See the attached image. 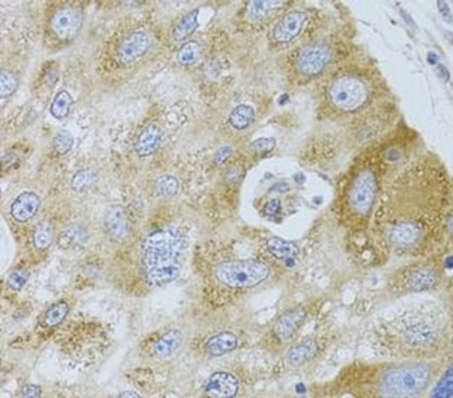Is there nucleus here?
Instances as JSON below:
<instances>
[{"label": "nucleus", "instance_id": "4", "mask_svg": "<svg viewBox=\"0 0 453 398\" xmlns=\"http://www.w3.org/2000/svg\"><path fill=\"white\" fill-rule=\"evenodd\" d=\"M368 87L355 76H338L329 88V98L342 111H355L367 102Z\"/></svg>", "mask_w": 453, "mask_h": 398}, {"label": "nucleus", "instance_id": "38", "mask_svg": "<svg viewBox=\"0 0 453 398\" xmlns=\"http://www.w3.org/2000/svg\"><path fill=\"white\" fill-rule=\"evenodd\" d=\"M231 154H232V149H231L229 146H223V148H220V149L218 151V153H216V163H218V164L223 163V162L226 161V158H228Z\"/></svg>", "mask_w": 453, "mask_h": 398}, {"label": "nucleus", "instance_id": "23", "mask_svg": "<svg viewBox=\"0 0 453 398\" xmlns=\"http://www.w3.org/2000/svg\"><path fill=\"white\" fill-rule=\"evenodd\" d=\"M255 118V110L253 107L241 104L238 108L233 109L229 115V123L235 129H248Z\"/></svg>", "mask_w": 453, "mask_h": 398}, {"label": "nucleus", "instance_id": "10", "mask_svg": "<svg viewBox=\"0 0 453 398\" xmlns=\"http://www.w3.org/2000/svg\"><path fill=\"white\" fill-rule=\"evenodd\" d=\"M307 313L302 307H295L282 313L273 324V333L281 342L291 340L298 330L302 327Z\"/></svg>", "mask_w": 453, "mask_h": 398}, {"label": "nucleus", "instance_id": "14", "mask_svg": "<svg viewBox=\"0 0 453 398\" xmlns=\"http://www.w3.org/2000/svg\"><path fill=\"white\" fill-rule=\"evenodd\" d=\"M404 340L412 348H429L436 343L438 333L428 323H413L405 329Z\"/></svg>", "mask_w": 453, "mask_h": 398}, {"label": "nucleus", "instance_id": "6", "mask_svg": "<svg viewBox=\"0 0 453 398\" xmlns=\"http://www.w3.org/2000/svg\"><path fill=\"white\" fill-rule=\"evenodd\" d=\"M330 60V49L325 44H313L299 52L297 66L303 76L320 74Z\"/></svg>", "mask_w": 453, "mask_h": 398}, {"label": "nucleus", "instance_id": "25", "mask_svg": "<svg viewBox=\"0 0 453 398\" xmlns=\"http://www.w3.org/2000/svg\"><path fill=\"white\" fill-rule=\"evenodd\" d=\"M98 173L95 168L81 170L73 176L70 186L74 192H86L91 186L96 184Z\"/></svg>", "mask_w": 453, "mask_h": 398}, {"label": "nucleus", "instance_id": "2", "mask_svg": "<svg viewBox=\"0 0 453 398\" xmlns=\"http://www.w3.org/2000/svg\"><path fill=\"white\" fill-rule=\"evenodd\" d=\"M432 370L423 364H408L388 370L379 382V390L386 397H412L428 387Z\"/></svg>", "mask_w": 453, "mask_h": 398}, {"label": "nucleus", "instance_id": "32", "mask_svg": "<svg viewBox=\"0 0 453 398\" xmlns=\"http://www.w3.org/2000/svg\"><path fill=\"white\" fill-rule=\"evenodd\" d=\"M30 278V273L28 270L17 269L13 270L11 274L8 276V287L13 291H21L28 280Z\"/></svg>", "mask_w": 453, "mask_h": 398}, {"label": "nucleus", "instance_id": "15", "mask_svg": "<svg viewBox=\"0 0 453 398\" xmlns=\"http://www.w3.org/2000/svg\"><path fill=\"white\" fill-rule=\"evenodd\" d=\"M162 137H163V135H162L161 129L157 124L151 123L149 126H147L145 129H143L140 136L136 141V145H135L138 155L141 158L151 157V154H154L161 146Z\"/></svg>", "mask_w": 453, "mask_h": 398}, {"label": "nucleus", "instance_id": "22", "mask_svg": "<svg viewBox=\"0 0 453 398\" xmlns=\"http://www.w3.org/2000/svg\"><path fill=\"white\" fill-rule=\"evenodd\" d=\"M197 26H198V11L189 12L175 25L173 30V39L182 42L193 34Z\"/></svg>", "mask_w": 453, "mask_h": 398}, {"label": "nucleus", "instance_id": "20", "mask_svg": "<svg viewBox=\"0 0 453 398\" xmlns=\"http://www.w3.org/2000/svg\"><path fill=\"white\" fill-rule=\"evenodd\" d=\"M183 339V334L179 330H170L157 340L153 348V353L160 358L171 357L182 346Z\"/></svg>", "mask_w": 453, "mask_h": 398}, {"label": "nucleus", "instance_id": "35", "mask_svg": "<svg viewBox=\"0 0 453 398\" xmlns=\"http://www.w3.org/2000/svg\"><path fill=\"white\" fill-rule=\"evenodd\" d=\"M276 148V140L273 137H263V139H258V140L251 142L250 145V151L254 153H267V151H273Z\"/></svg>", "mask_w": 453, "mask_h": 398}, {"label": "nucleus", "instance_id": "30", "mask_svg": "<svg viewBox=\"0 0 453 398\" xmlns=\"http://www.w3.org/2000/svg\"><path fill=\"white\" fill-rule=\"evenodd\" d=\"M19 87V78L14 76L12 71L3 70L0 74V96L1 98H7L12 96Z\"/></svg>", "mask_w": 453, "mask_h": 398}, {"label": "nucleus", "instance_id": "21", "mask_svg": "<svg viewBox=\"0 0 453 398\" xmlns=\"http://www.w3.org/2000/svg\"><path fill=\"white\" fill-rule=\"evenodd\" d=\"M317 353V343L313 339H307L299 344L291 346L288 352V362L293 367L303 366L311 361Z\"/></svg>", "mask_w": 453, "mask_h": 398}, {"label": "nucleus", "instance_id": "7", "mask_svg": "<svg viewBox=\"0 0 453 398\" xmlns=\"http://www.w3.org/2000/svg\"><path fill=\"white\" fill-rule=\"evenodd\" d=\"M151 45V35L144 30L131 32L123 42L119 44L118 58L122 64L129 65L139 60L149 51Z\"/></svg>", "mask_w": 453, "mask_h": 398}, {"label": "nucleus", "instance_id": "17", "mask_svg": "<svg viewBox=\"0 0 453 398\" xmlns=\"http://www.w3.org/2000/svg\"><path fill=\"white\" fill-rule=\"evenodd\" d=\"M439 282L438 273L432 268L423 267L420 269L413 270L407 280V289L413 292L430 290Z\"/></svg>", "mask_w": 453, "mask_h": 398}, {"label": "nucleus", "instance_id": "28", "mask_svg": "<svg viewBox=\"0 0 453 398\" xmlns=\"http://www.w3.org/2000/svg\"><path fill=\"white\" fill-rule=\"evenodd\" d=\"M201 56V48L196 42L184 44L178 52V63L180 65H193Z\"/></svg>", "mask_w": 453, "mask_h": 398}, {"label": "nucleus", "instance_id": "39", "mask_svg": "<svg viewBox=\"0 0 453 398\" xmlns=\"http://www.w3.org/2000/svg\"><path fill=\"white\" fill-rule=\"evenodd\" d=\"M438 7H439V10L442 12L443 17L447 20L448 23H451V21H452V14H451V11H450L448 4L444 3V1H438Z\"/></svg>", "mask_w": 453, "mask_h": 398}, {"label": "nucleus", "instance_id": "11", "mask_svg": "<svg viewBox=\"0 0 453 398\" xmlns=\"http://www.w3.org/2000/svg\"><path fill=\"white\" fill-rule=\"evenodd\" d=\"M104 226L109 237L114 241H123L132 232L129 214L123 206H113L109 208L104 217Z\"/></svg>", "mask_w": 453, "mask_h": 398}, {"label": "nucleus", "instance_id": "27", "mask_svg": "<svg viewBox=\"0 0 453 398\" xmlns=\"http://www.w3.org/2000/svg\"><path fill=\"white\" fill-rule=\"evenodd\" d=\"M69 313V305L65 302H59L54 304L44 316V323L48 327H54L64 321Z\"/></svg>", "mask_w": 453, "mask_h": 398}, {"label": "nucleus", "instance_id": "37", "mask_svg": "<svg viewBox=\"0 0 453 398\" xmlns=\"http://www.w3.org/2000/svg\"><path fill=\"white\" fill-rule=\"evenodd\" d=\"M281 210L280 199H272L270 201L266 207H264V212L268 216L276 215Z\"/></svg>", "mask_w": 453, "mask_h": 398}, {"label": "nucleus", "instance_id": "13", "mask_svg": "<svg viewBox=\"0 0 453 398\" xmlns=\"http://www.w3.org/2000/svg\"><path fill=\"white\" fill-rule=\"evenodd\" d=\"M41 208V198L32 192L20 194L11 206V215L19 223H26L38 214Z\"/></svg>", "mask_w": 453, "mask_h": 398}, {"label": "nucleus", "instance_id": "16", "mask_svg": "<svg viewBox=\"0 0 453 398\" xmlns=\"http://www.w3.org/2000/svg\"><path fill=\"white\" fill-rule=\"evenodd\" d=\"M267 248L276 258H280L288 267H294L298 260L299 248L291 241L272 237L267 241Z\"/></svg>", "mask_w": 453, "mask_h": 398}, {"label": "nucleus", "instance_id": "19", "mask_svg": "<svg viewBox=\"0 0 453 398\" xmlns=\"http://www.w3.org/2000/svg\"><path fill=\"white\" fill-rule=\"evenodd\" d=\"M89 238L88 230L82 224H72L65 228L64 232L59 238V245L64 250H73V248L85 246Z\"/></svg>", "mask_w": 453, "mask_h": 398}, {"label": "nucleus", "instance_id": "18", "mask_svg": "<svg viewBox=\"0 0 453 398\" xmlns=\"http://www.w3.org/2000/svg\"><path fill=\"white\" fill-rule=\"evenodd\" d=\"M238 336L232 333H220L211 336L206 343L207 353L213 357L226 355L238 348Z\"/></svg>", "mask_w": 453, "mask_h": 398}, {"label": "nucleus", "instance_id": "24", "mask_svg": "<svg viewBox=\"0 0 453 398\" xmlns=\"http://www.w3.org/2000/svg\"><path fill=\"white\" fill-rule=\"evenodd\" d=\"M72 105H73V97L67 91L63 89L54 96L50 111L54 118L64 119L69 115Z\"/></svg>", "mask_w": 453, "mask_h": 398}, {"label": "nucleus", "instance_id": "8", "mask_svg": "<svg viewBox=\"0 0 453 398\" xmlns=\"http://www.w3.org/2000/svg\"><path fill=\"white\" fill-rule=\"evenodd\" d=\"M51 26L60 39H72L81 32L83 16L76 8H63L54 13Z\"/></svg>", "mask_w": 453, "mask_h": 398}, {"label": "nucleus", "instance_id": "40", "mask_svg": "<svg viewBox=\"0 0 453 398\" xmlns=\"http://www.w3.org/2000/svg\"><path fill=\"white\" fill-rule=\"evenodd\" d=\"M291 190V185L286 183L276 184L275 186H272V192H280V193H286Z\"/></svg>", "mask_w": 453, "mask_h": 398}, {"label": "nucleus", "instance_id": "3", "mask_svg": "<svg viewBox=\"0 0 453 398\" xmlns=\"http://www.w3.org/2000/svg\"><path fill=\"white\" fill-rule=\"evenodd\" d=\"M216 280L231 289L255 287L270 276V267L258 258L223 261L215 268Z\"/></svg>", "mask_w": 453, "mask_h": 398}, {"label": "nucleus", "instance_id": "9", "mask_svg": "<svg viewBox=\"0 0 453 398\" xmlns=\"http://www.w3.org/2000/svg\"><path fill=\"white\" fill-rule=\"evenodd\" d=\"M240 390V380L231 373L219 371L209 377L204 384V393L207 397H235Z\"/></svg>", "mask_w": 453, "mask_h": 398}, {"label": "nucleus", "instance_id": "36", "mask_svg": "<svg viewBox=\"0 0 453 398\" xmlns=\"http://www.w3.org/2000/svg\"><path fill=\"white\" fill-rule=\"evenodd\" d=\"M22 397L25 398H36L41 397L42 395V388L38 387V386H32V384H28L21 389Z\"/></svg>", "mask_w": 453, "mask_h": 398}, {"label": "nucleus", "instance_id": "5", "mask_svg": "<svg viewBox=\"0 0 453 398\" xmlns=\"http://www.w3.org/2000/svg\"><path fill=\"white\" fill-rule=\"evenodd\" d=\"M378 180L373 170H364L359 173L351 184L350 206L357 215L366 216L370 212L377 198Z\"/></svg>", "mask_w": 453, "mask_h": 398}, {"label": "nucleus", "instance_id": "29", "mask_svg": "<svg viewBox=\"0 0 453 398\" xmlns=\"http://www.w3.org/2000/svg\"><path fill=\"white\" fill-rule=\"evenodd\" d=\"M156 189H157V193L160 194L161 197L171 198L179 192V181L171 175H165L157 180Z\"/></svg>", "mask_w": 453, "mask_h": 398}, {"label": "nucleus", "instance_id": "33", "mask_svg": "<svg viewBox=\"0 0 453 398\" xmlns=\"http://www.w3.org/2000/svg\"><path fill=\"white\" fill-rule=\"evenodd\" d=\"M282 5V1H251L249 10L253 16H264Z\"/></svg>", "mask_w": 453, "mask_h": 398}, {"label": "nucleus", "instance_id": "1", "mask_svg": "<svg viewBox=\"0 0 453 398\" xmlns=\"http://www.w3.org/2000/svg\"><path fill=\"white\" fill-rule=\"evenodd\" d=\"M187 239L175 228L151 232L143 242L141 265L147 282L160 287L176 280L183 269Z\"/></svg>", "mask_w": 453, "mask_h": 398}, {"label": "nucleus", "instance_id": "34", "mask_svg": "<svg viewBox=\"0 0 453 398\" xmlns=\"http://www.w3.org/2000/svg\"><path fill=\"white\" fill-rule=\"evenodd\" d=\"M435 397H452V368H448V374L443 377L442 383L435 389L432 393Z\"/></svg>", "mask_w": 453, "mask_h": 398}, {"label": "nucleus", "instance_id": "41", "mask_svg": "<svg viewBox=\"0 0 453 398\" xmlns=\"http://www.w3.org/2000/svg\"><path fill=\"white\" fill-rule=\"evenodd\" d=\"M116 397H135V398H139L141 397V396H139V393H136V392H122V393H119L118 396H116Z\"/></svg>", "mask_w": 453, "mask_h": 398}, {"label": "nucleus", "instance_id": "12", "mask_svg": "<svg viewBox=\"0 0 453 398\" xmlns=\"http://www.w3.org/2000/svg\"><path fill=\"white\" fill-rule=\"evenodd\" d=\"M308 20L306 12L293 11L286 13L273 30V36L279 43H289L294 41L301 32Z\"/></svg>", "mask_w": 453, "mask_h": 398}, {"label": "nucleus", "instance_id": "31", "mask_svg": "<svg viewBox=\"0 0 453 398\" xmlns=\"http://www.w3.org/2000/svg\"><path fill=\"white\" fill-rule=\"evenodd\" d=\"M74 145V139L73 135L67 131H60L54 139V148L57 154L64 155L66 153L72 151Z\"/></svg>", "mask_w": 453, "mask_h": 398}, {"label": "nucleus", "instance_id": "26", "mask_svg": "<svg viewBox=\"0 0 453 398\" xmlns=\"http://www.w3.org/2000/svg\"><path fill=\"white\" fill-rule=\"evenodd\" d=\"M54 241V226L48 221H43L41 224H38L34 234H32V242L35 245V247L38 250H45L50 247L51 243Z\"/></svg>", "mask_w": 453, "mask_h": 398}]
</instances>
